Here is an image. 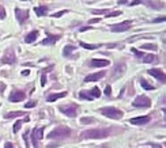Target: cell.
<instances>
[{"mask_svg":"<svg viewBox=\"0 0 166 148\" xmlns=\"http://www.w3.org/2000/svg\"><path fill=\"white\" fill-rule=\"evenodd\" d=\"M36 101H30V102H27V103H25V108L26 109H32V108H34L36 106Z\"/></svg>","mask_w":166,"mask_h":148,"instance_id":"1f68e13d","label":"cell"},{"mask_svg":"<svg viewBox=\"0 0 166 148\" xmlns=\"http://www.w3.org/2000/svg\"><path fill=\"white\" fill-rule=\"evenodd\" d=\"M94 122V118H82V124H90Z\"/></svg>","mask_w":166,"mask_h":148,"instance_id":"e575fe53","label":"cell"},{"mask_svg":"<svg viewBox=\"0 0 166 148\" xmlns=\"http://www.w3.org/2000/svg\"><path fill=\"white\" fill-rule=\"evenodd\" d=\"M132 105L135 106V108H150L151 101H150L148 97H146V95H140V97H138L132 102Z\"/></svg>","mask_w":166,"mask_h":148,"instance_id":"277c9868","label":"cell"},{"mask_svg":"<svg viewBox=\"0 0 166 148\" xmlns=\"http://www.w3.org/2000/svg\"><path fill=\"white\" fill-rule=\"evenodd\" d=\"M110 64L109 60H102V58H94V60L90 61L91 67H108Z\"/></svg>","mask_w":166,"mask_h":148,"instance_id":"5bb4252c","label":"cell"},{"mask_svg":"<svg viewBox=\"0 0 166 148\" xmlns=\"http://www.w3.org/2000/svg\"><path fill=\"white\" fill-rule=\"evenodd\" d=\"M65 95H67V92H56V94H50V95H48L46 97V101L48 102H55V101H57V99H60V98H64Z\"/></svg>","mask_w":166,"mask_h":148,"instance_id":"2e32d148","label":"cell"},{"mask_svg":"<svg viewBox=\"0 0 166 148\" xmlns=\"http://www.w3.org/2000/svg\"><path fill=\"white\" fill-rule=\"evenodd\" d=\"M150 121V117L144 116V117H138V118H132L129 120V122L132 124V125H144V124H147Z\"/></svg>","mask_w":166,"mask_h":148,"instance_id":"9a60e30c","label":"cell"},{"mask_svg":"<svg viewBox=\"0 0 166 148\" xmlns=\"http://www.w3.org/2000/svg\"><path fill=\"white\" fill-rule=\"evenodd\" d=\"M140 84H142V87L144 88V90H154V86H151V84H148L144 79H140Z\"/></svg>","mask_w":166,"mask_h":148,"instance_id":"cb8c5ba5","label":"cell"},{"mask_svg":"<svg viewBox=\"0 0 166 148\" xmlns=\"http://www.w3.org/2000/svg\"><path fill=\"white\" fill-rule=\"evenodd\" d=\"M64 14H67V10H63V11H59V12H56V14H53V18H60V16H63Z\"/></svg>","mask_w":166,"mask_h":148,"instance_id":"4dcf8cb0","label":"cell"},{"mask_svg":"<svg viewBox=\"0 0 166 148\" xmlns=\"http://www.w3.org/2000/svg\"><path fill=\"white\" fill-rule=\"evenodd\" d=\"M99 113L103 114L105 117H108V118H112V120H120L123 118V112L116 108H102L99 109Z\"/></svg>","mask_w":166,"mask_h":148,"instance_id":"7a4b0ae2","label":"cell"},{"mask_svg":"<svg viewBox=\"0 0 166 148\" xmlns=\"http://www.w3.org/2000/svg\"><path fill=\"white\" fill-rule=\"evenodd\" d=\"M60 38H61L60 36H52V34H48V37L41 42V45H53V44H56Z\"/></svg>","mask_w":166,"mask_h":148,"instance_id":"4fadbf2b","label":"cell"},{"mask_svg":"<svg viewBox=\"0 0 166 148\" xmlns=\"http://www.w3.org/2000/svg\"><path fill=\"white\" fill-rule=\"evenodd\" d=\"M37 37H38V32H37V30H34V32H32V33H29V34L26 36V38H25L26 44H32V42H34V41L37 40Z\"/></svg>","mask_w":166,"mask_h":148,"instance_id":"e0dca14e","label":"cell"},{"mask_svg":"<svg viewBox=\"0 0 166 148\" xmlns=\"http://www.w3.org/2000/svg\"><path fill=\"white\" fill-rule=\"evenodd\" d=\"M140 58H143L144 63H154V61H157V56H154V54H143Z\"/></svg>","mask_w":166,"mask_h":148,"instance_id":"d6986e66","label":"cell"},{"mask_svg":"<svg viewBox=\"0 0 166 148\" xmlns=\"http://www.w3.org/2000/svg\"><path fill=\"white\" fill-rule=\"evenodd\" d=\"M4 148H14V146L11 143H6V146H4Z\"/></svg>","mask_w":166,"mask_h":148,"instance_id":"74e56055","label":"cell"},{"mask_svg":"<svg viewBox=\"0 0 166 148\" xmlns=\"http://www.w3.org/2000/svg\"><path fill=\"white\" fill-rule=\"evenodd\" d=\"M26 98V94L23 91H19V90H14L11 94H10V101L11 102H20Z\"/></svg>","mask_w":166,"mask_h":148,"instance_id":"ba28073f","label":"cell"},{"mask_svg":"<svg viewBox=\"0 0 166 148\" xmlns=\"http://www.w3.org/2000/svg\"><path fill=\"white\" fill-rule=\"evenodd\" d=\"M153 148H162V147H161V146H157V144H154Z\"/></svg>","mask_w":166,"mask_h":148,"instance_id":"b9f144b4","label":"cell"},{"mask_svg":"<svg viewBox=\"0 0 166 148\" xmlns=\"http://www.w3.org/2000/svg\"><path fill=\"white\" fill-rule=\"evenodd\" d=\"M131 25H132V22L131 20H125V22L123 23H119V25H113L112 26V32H127V30H129Z\"/></svg>","mask_w":166,"mask_h":148,"instance_id":"8992f818","label":"cell"},{"mask_svg":"<svg viewBox=\"0 0 166 148\" xmlns=\"http://www.w3.org/2000/svg\"><path fill=\"white\" fill-rule=\"evenodd\" d=\"M89 92H90V95H91V98H93V99L101 97V91H99V88H98V87H94L91 91H89Z\"/></svg>","mask_w":166,"mask_h":148,"instance_id":"44dd1931","label":"cell"},{"mask_svg":"<svg viewBox=\"0 0 166 148\" xmlns=\"http://www.w3.org/2000/svg\"><path fill=\"white\" fill-rule=\"evenodd\" d=\"M110 135L109 129H87L81 133V139H103Z\"/></svg>","mask_w":166,"mask_h":148,"instance_id":"6da1fadb","label":"cell"},{"mask_svg":"<svg viewBox=\"0 0 166 148\" xmlns=\"http://www.w3.org/2000/svg\"><path fill=\"white\" fill-rule=\"evenodd\" d=\"M79 97H81L82 99H87V101H91V99H93L89 91H81V94H79Z\"/></svg>","mask_w":166,"mask_h":148,"instance_id":"d4e9b609","label":"cell"},{"mask_svg":"<svg viewBox=\"0 0 166 148\" xmlns=\"http://www.w3.org/2000/svg\"><path fill=\"white\" fill-rule=\"evenodd\" d=\"M91 12L95 15H101V14H108V10H93Z\"/></svg>","mask_w":166,"mask_h":148,"instance_id":"f546056e","label":"cell"},{"mask_svg":"<svg viewBox=\"0 0 166 148\" xmlns=\"http://www.w3.org/2000/svg\"><path fill=\"white\" fill-rule=\"evenodd\" d=\"M165 16H162V18H158V19H154V22H157V23H159V22H165Z\"/></svg>","mask_w":166,"mask_h":148,"instance_id":"d590c367","label":"cell"},{"mask_svg":"<svg viewBox=\"0 0 166 148\" xmlns=\"http://www.w3.org/2000/svg\"><path fill=\"white\" fill-rule=\"evenodd\" d=\"M99 20H101L99 18H93V19H90V23H98Z\"/></svg>","mask_w":166,"mask_h":148,"instance_id":"8d00e7d4","label":"cell"},{"mask_svg":"<svg viewBox=\"0 0 166 148\" xmlns=\"http://www.w3.org/2000/svg\"><path fill=\"white\" fill-rule=\"evenodd\" d=\"M60 110L64 113L67 117H75L76 116V106L70 105V106H61Z\"/></svg>","mask_w":166,"mask_h":148,"instance_id":"9c48e42d","label":"cell"},{"mask_svg":"<svg viewBox=\"0 0 166 148\" xmlns=\"http://www.w3.org/2000/svg\"><path fill=\"white\" fill-rule=\"evenodd\" d=\"M44 135V128H34L32 132V142L34 148H38V140L42 139Z\"/></svg>","mask_w":166,"mask_h":148,"instance_id":"5b68a950","label":"cell"},{"mask_svg":"<svg viewBox=\"0 0 166 148\" xmlns=\"http://www.w3.org/2000/svg\"><path fill=\"white\" fill-rule=\"evenodd\" d=\"M142 49H146V50H157V45H151V44H146V45L142 46Z\"/></svg>","mask_w":166,"mask_h":148,"instance_id":"484cf974","label":"cell"},{"mask_svg":"<svg viewBox=\"0 0 166 148\" xmlns=\"http://www.w3.org/2000/svg\"><path fill=\"white\" fill-rule=\"evenodd\" d=\"M2 63H4V64H14L15 63V54H14L12 50H8L4 56L2 57Z\"/></svg>","mask_w":166,"mask_h":148,"instance_id":"8fae6325","label":"cell"},{"mask_svg":"<svg viewBox=\"0 0 166 148\" xmlns=\"http://www.w3.org/2000/svg\"><path fill=\"white\" fill-rule=\"evenodd\" d=\"M34 11H36L37 16H45L48 12V6H41V7H36L34 8Z\"/></svg>","mask_w":166,"mask_h":148,"instance_id":"ac0fdd59","label":"cell"},{"mask_svg":"<svg viewBox=\"0 0 166 148\" xmlns=\"http://www.w3.org/2000/svg\"><path fill=\"white\" fill-rule=\"evenodd\" d=\"M81 46L85 48V49H98V48H101V45H91V44H86V42H81Z\"/></svg>","mask_w":166,"mask_h":148,"instance_id":"7402d4cb","label":"cell"},{"mask_svg":"<svg viewBox=\"0 0 166 148\" xmlns=\"http://www.w3.org/2000/svg\"><path fill=\"white\" fill-rule=\"evenodd\" d=\"M50 68H52V67H50ZM50 68H48V70H45V72L42 74V76H41V86H42V87H44L45 84H46V75H45V74H46V72L49 71Z\"/></svg>","mask_w":166,"mask_h":148,"instance_id":"4316f807","label":"cell"},{"mask_svg":"<svg viewBox=\"0 0 166 148\" xmlns=\"http://www.w3.org/2000/svg\"><path fill=\"white\" fill-rule=\"evenodd\" d=\"M22 74H23V75H25V76H27V75H29V71H27V70H26V71H23V72H22Z\"/></svg>","mask_w":166,"mask_h":148,"instance_id":"60d3db41","label":"cell"},{"mask_svg":"<svg viewBox=\"0 0 166 148\" xmlns=\"http://www.w3.org/2000/svg\"><path fill=\"white\" fill-rule=\"evenodd\" d=\"M6 18V10L3 6H0V19H4Z\"/></svg>","mask_w":166,"mask_h":148,"instance_id":"d6a6232c","label":"cell"},{"mask_svg":"<svg viewBox=\"0 0 166 148\" xmlns=\"http://www.w3.org/2000/svg\"><path fill=\"white\" fill-rule=\"evenodd\" d=\"M15 14H16V19H18L19 23H25L26 20L29 19V10L16 8V10H15Z\"/></svg>","mask_w":166,"mask_h":148,"instance_id":"52a82bcc","label":"cell"},{"mask_svg":"<svg viewBox=\"0 0 166 148\" xmlns=\"http://www.w3.org/2000/svg\"><path fill=\"white\" fill-rule=\"evenodd\" d=\"M105 95H108V97H110V95H112V87H110V86H106V88H105Z\"/></svg>","mask_w":166,"mask_h":148,"instance_id":"836d02e7","label":"cell"},{"mask_svg":"<svg viewBox=\"0 0 166 148\" xmlns=\"http://www.w3.org/2000/svg\"><path fill=\"white\" fill-rule=\"evenodd\" d=\"M119 15H121V11H113V12H108V14H106V16H108V18H113V16H119Z\"/></svg>","mask_w":166,"mask_h":148,"instance_id":"f1b7e54d","label":"cell"},{"mask_svg":"<svg viewBox=\"0 0 166 148\" xmlns=\"http://www.w3.org/2000/svg\"><path fill=\"white\" fill-rule=\"evenodd\" d=\"M148 75H151V76H154V78H157L159 82H162V83H165V74L162 72L161 70H158V68H153V70H150L148 71Z\"/></svg>","mask_w":166,"mask_h":148,"instance_id":"30bf717a","label":"cell"},{"mask_svg":"<svg viewBox=\"0 0 166 148\" xmlns=\"http://www.w3.org/2000/svg\"><path fill=\"white\" fill-rule=\"evenodd\" d=\"M26 113L23 112H11V113H6L4 114V118H14V117H22L25 116Z\"/></svg>","mask_w":166,"mask_h":148,"instance_id":"ffe728a7","label":"cell"},{"mask_svg":"<svg viewBox=\"0 0 166 148\" xmlns=\"http://www.w3.org/2000/svg\"><path fill=\"white\" fill-rule=\"evenodd\" d=\"M22 124H23V121H16V122H15V125H14V133H18V132H19V129H20V126H22Z\"/></svg>","mask_w":166,"mask_h":148,"instance_id":"83f0119b","label":"cell"},{"mask_svg":"<svg viewBox=\"0 0 166 148\" xmlns=\"http://www.w3.org/2000/svg\"><path fill=\"white\" fill-rule=\"evenodd\" d=\"M89 29H90V27H82L81 32H86V30H89Z\"/></svg>","mask_w":166,"mask_h":148,"instance_id":"ab89813d","label":"cell"},{"mask_svg":"<svg viewBox=\"0 0 166 148\" xmlns=\"http://www.w3.org/2000/svg\"><path fill=\"white\" fill-rule=\"evenodd\" d=\"M74 50H75V48L72 46V45H67V46L64 48V50H63V54H64L65 57H68V56H70V54H71Z\"/></svg>","mask_w":166,"mask_h":148,"instance_id":"603a6c76","label":"cell"},{"mask_svg":"<svg viewBox=\"0 0 166 148\" xmlns=\"http://www.w3.org/2000/svg\"><path fill=\"white\" fill-rule=\"evenodd\" d=\"M71 135V129L67 128V126H57L56 129H53L49 133V139H64V137H68Z\"/></svg>","mask_w":166,"mask_h":148,"instance_id":"3957f363","label":"cell"},{"mask_svg":"<svg viewBox=\"0 0 166 148\" xmlns=\"http://www.w3.org/2000/svg\"><path fill=\"white\" fill-rule=\"evenodd\" d=\"M105 76V72L101 71V72H97V74H93V75H89V76L85 78V82L86 83H90V82H97L101 78Z\"/></svg>","mask_w":166,"mask_h":148,"instance_id":"7c38bea8","label":"cell"},{"mask_svg":"<svg viewBox=\"0 0 166 148\" xmlns=\"http://www.w3.org/2000/svg\"><path fill=\"white\" fill-rule=\"evenodd\" d=\"M140 2H132V3H129V6H136V4H139Z\"/></svg>","mask_w":166,"mask_h":148,"instance_id":"f35d334b","label":"cell"}]
</instances>
